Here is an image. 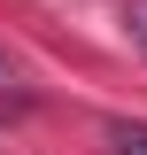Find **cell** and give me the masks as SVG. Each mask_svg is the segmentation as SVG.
Instances as JSON below:
<instances>
[{
    "label": "cell",
    "instance_id": "obj_1",
    "mask_svg": "<svg viewBox=\"0 0 147 155\" xmlns=\"http://www.w3.org/2000/svg\"><path fill=\"white\" fill-rule=\"evenodd\" d=\"M109 147L116 155H147V124H109Z\"/></svg>",
    "mask_w": 147,
    "mask_h": 155
},
{
    "label": "cell",
    "instance_id": "obj_2",
    "mask_svg": "<svg viewBox=\"0 0 147 155\" xmlns=\"http://www.w3.org/2000/svg\"><path fill=\"white\" fill-rule=\"evenodd\" d=\"M8 109H23V85H16V62L0 54V116H8Z\"/></svg>",
    "mask_w": 147,
    "mask_h": 155
},
{
    "label": "cell",
    "instance_id": "obj_3",
    "mask_svg": "<svg viewBox=\"0 0 147 155\" xmlns=\"http://www.w3.org/2000/svg\"><path fill=\"white\" fill-rule=\"evenodd\" d=\"M124 31H132V47L147 54V0H132V8H124Z\"/></svg>",
    "mask_w": 147,
    "mask_h": 155
}]
</instances>
